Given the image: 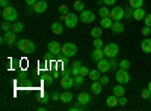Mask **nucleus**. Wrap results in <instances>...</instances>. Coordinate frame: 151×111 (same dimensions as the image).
I'll list each match as a JSON object with an SVG mask.
<instances>
[{
	"label": "nucleus",
	"instance_id": "1",
	"mask_svg": "<svg viewBox=\"0 0 151 111\" xmlns=\"http://www.w3.org/2000/svg\"><path fill=\"white\" fill-rule=\"evenodd\" d=\"M17 48L21 53H24V54H32L36 50L35 44L32 41H29V39H20V41H17Z\"/></svg>",
	"mask_w": 151,
	"mask_h": 111
},
{
	"label": "nucleus",
	"instance_id": "2",
	"mask_svg": "<svg viewBox=\"0 0 151 111\" xmlns=\"http://www.w3.org/2000/svg\"><path fill=\"white\" fill-rule=\"evenodd\" d=\"M2 18L5 21H9V23H14L17 21L18 18V12L14 6H6V8H2Z\"/></svg>",
	"mask_w": 151,
	"mask_h": 111
},
{
	"label": "nucleus",
	"instance_id": "3",
	"mask_svg": "<svg viewBox=\"0 0 151 111\" xmlns=\"http://www.w3.org/2000/svg\"><path fill=\"white\" fill-rule=\"evenodd\" d=\"M60 54L64 56V59L74 57L76 54H77V47H76V44H73V42H65L64 45H62V51H60Z\"/></svg>",
	"mask_w": 151,
	"mask_h": 111
},
{
	"label": "nucleus",
	"instance_id": "4",
	"mask_svg": "<svg viewBox=\"0 0 151 111\" xmlns=\"http://www.w3.org/2000/svg\"><path fill=\"white\" fill-rule=\"evenodd\" d=\"M62 20H64V24H65V27H68V29H74L76 26H77V23H79V17L76 15V14H73V12H68V14H65V15H62L60 17Z\"/></svg>",
	"mask_w": 151,
	"mask_h": 111
},
{
	"label": "nucleus",
	"instance_id": "5",
	"mask_svg": "<svg viewBox=\"0 0 151 111\" xmlns=\"http://www.w3.org/2000/svg\"><path fill=\"white\" fill-rule=\"evenodd\" d=\"M103 50H104V56H106L107 59H115V57L119 54V47H118V44H113V42L106 44V45L103 47Z\"/></svg>",
	"mask_w": 151,
	"mask_h": 111
},
{
	"label": "nucleus",
	"instance_id": "6",
	"mask_svg": "<svg viewBox=\"0 0 151 111\" xmlns=\"http://www.w3.org/2000/svg\"><path fill=\"white\" fill-rule=\"evenodd\" d=\"M115 80L119 83V84H127L130 83V74H129V69H116V74H115Z\"/></svg>",
	"mask_w": 151,
	"mask_h": 111
},
{
	"label": "nucleus",
	"instance_id": "7",
	"mask_svg": "<svg viewBox=\"0 0 151 111\" xmlns=\"http://www.w3.org/2000/svg\"><path fill=\"white\" fill-rule=\"evenodd\" d=\"M60 86H62V89H71L74 84V77L71 75L70 72H64V75L60 77Z\"/></svg>",
	"mask_w": 151,
	"mask_h": 111
},
{
	"label": "nucleus",
	"instance_id": "8",
	"mask_svg": "<svg viewBox=\"0 0 151 111\" xmlns=\"http://www.w3.org/2000/svg\"><path fill=\"white\" fill-rule=\"evenodd\" d=\"M124 12H125V9L121 8V6H112L109 17H110L113 21H121V20L124 18Z\"/></svg>",
	"mask_w": 151,
	"mask_h": 111
},
{
	"label": "nucleus",
	"instance_id": "9",
	"mask_svg": "<svg viewBox=\"0 0 151 111\" xmlns=\"http://www.w3.org/2000/svg\"><path fill=\"white\" fill-rule=\"evenodd\" d=\"M79 18H80V21H82L83 24H91V23H94L95 15H94V12H92V11L85 9V11H82V12H80Z\"/></svg>",
	"mask_w": 151,
	"mask_h": 111
},
{
	"label": "nucleus",
	"instance_id": "10",
	"mask_svg": "<svg viewBox=\"0 0 151 111\" xmlns=\"http://www.w3.org/2000/svg\"><path fill=\"white\" fill-rule=\"evenodd\" d=\"M97 69L101 72V74H107L110 71V62H109V59L104 57V59H101L100 62H97Z\"/></svg>",
	"mask_w": 151,
	"mask_h": 111
},
{
	"label": "nucleus",
	"instance_id": "11",
	"mask_svg": "<svg viewBox=\"0 0 151 111\" xmlns=\"http://www.w3.org/2000/svg\"><path fill=\"white\" fill-rule=\"evenodd\" d=\"M47 8H48V3L45 2V0H38V2L32 6L35 14H44V12L47 11Z\"/></svg>",
	"mask_w": 151,
	"mask_h": 111
},
{
	"label": "nucleus",
	"instance_id": "12",
	"mask_svg": "<svg viewBox=\"0 0 151 111\" xmlns=\"http://www.w3.org/2000/svg\"><path fill=\"white\" fill-rule=\"evenodd\" d=\"M47 48H48V53H50V54H60V51H62V45H60L58 41L48 42Z\"/></svg>",
	"mask_w": 151,
	"mask_h": 111
},
{
	"label": "nucleus",
	"instance_id": "13",
	"mask_svg": "<svg viewBox=\"0 0 151 111\" xmlns=\"http://www.w3.org/2000/svg\"><path fill=\"white\" fill-rule=\"evenodd\" d=\"M3 38H5V42L8 44V45H14V44H17V33L14 32V30H9V32H6L5 35H3Z\"/></svg>",
	"mask_w": 151,
	"mask_h": 111
},
{
	"label": "nucleus",
	"instance_id": "14",
	"mask_svg": "<svg viewBox=\"0 0 151 111\" xmlns=\"http://www.w3.org/2000/svg\"><path fill=\"white\" fill-rule=\"evenodd\" d=\"M106 105H107L109 108H115V107H118V105H119V98H118L116 95H110V96H107V98H106Z\"/></svg>",
	"mask_w": 151,
	"mask_h": 111
},
{
	"label": "nucleus",
	"instance_id": "15",
	"mask_svg": "<svg viewBox=\"0 0 151 111\" xmlns=\"http://www.w3.org/2000/svg\"><path fill=\"white\" fill-rule=\"evenodd\" d=\"M104 57L106 56H104V50H103V48H94V51L91 54V59L94 62H100V60L104 59Z\"/></svg>",
	"mask_w": 151,
	"mask_h": 111
},
{
	"label": "nucleus",
	"instance_id": "16",
	"mask_svg": "<svg viewBox=\"0 0 151 111\" xmlns=\"http://www.w3.org/2000/svg\"><path fill=\"white\" fill-rule=\"evenodd\" d=\"M92 101V98H91V93H86V92H82L77 98V102L82 104V105H88Z\"/></svg>",
	"mask_w": 151,
	"mask_h": 111
},
{
	"label": "nucleus",
	"instance_id": "17",
	"mask_svg": "<svg viewBox=\"0 0 151 111\" xmlns=\"http://www.w3.org/2000/svg\"><path fill=\"white\" fill-rule=\"evenodd\" d=\"M110 30H112V33H115V35H121L125 30V27H124V24L121 21H113Z\"/></svg>",
	"mask_w": 151,
	"mask_h": 111
},
{
	"label": "nucleus",
	"instance_id": "18",
	"mask_svg": "<svg viewBox=\"0 0 151 111\" xmlns=\"http://www.w3.org/2000/svg\"><path fill=\"white\" fill-rule=\"evenodd\" d=\"M147 15V12L144 8H137V9H133V20L136 21H142Z\"/></svg>",
	"mask_w": 151,
	"mask_h": 111
},
{
	"label": "nucleus",
	"instance_id": "19",
	"mask_svg": "<svg viewBox=\"0 0 151 111\" xmlns=\"http://www.w3.org/2000/svg\"><path fill=\"white\" fill-rule=\"evenodd\" d=\"M73 99H74V96H73V93H71L70 90L65 89L64 92L60 93V102H62V104H70Z\"/></svg>",
	"mask_w": 151,
	"mask_h": 111
},
{
	"label": "nucleus",
	"instance_id": "20",
	"mask_svg": "<svg viewBox=\"0 0 151 111\" xmlns=\"http://www.w3.org/2000/svg\"><path fill=\"white\" fill-rule=\"evenodd\" d=\"M103 90V84L100 83V81H92V86H91V92L94 95H100Z\"/></svg>",
	"mask_w": 151,
	"mask_h": 111
},
{
	"label": "nucleus",
	"instance_id": "21",
	"mask_svg": "<svg viewBox=\"0 0 151 111\" xmlns=\"http://www.w3.org/2000/svg\"><path fill=\"white\" fill-rule=\"evenodd\" d=\"M141 48H142V51L144 53H151V38H147L142 41V44H141Z\"/></svg>",
	"mask_w": 151,
	"mask_h": 111
},
{
	"label": "nucleus",
	"instance_id": "22",
	"mask_svg": "<svg viewBox=\"0 0 151 111\" xmlns=\"http://www.w3.org/2000/svg\"><path fill=\"white\" fill-rule=\"evenodd\" d=\"M112 24H113V20L110 17H104V18L100 20V26H101L103 29H110Z\"/></svg>",
	"mask_w": 151,
	"mask_h": 111
},
{
	"label": "nucleus",
	"instance_id": "23",
	"mask_svg": "<svg viewBox=\"0 0 151 111\" xmlns=\"http://www.w3.org/2000/svg\"><path fill=\"white\" fill-rule=\"evenodd\" d=\"M113 95H116L118 98H119V96H124V95H125L124 84H119V83H118V84L115 86V87H113Z\"/></svg>",
	"mask_w": 151,
	"mask_h": 111
},
{
	"label": "nucleus",
	"instance_id": "24",
	"mask_svg": "<svg viewBox=\"0 0 151 111\" xmlns=\"http://www.w3.org/2000/svg\"><path fill=\"white\" fill-rule=\"evenodd\" d=\"M88 78H89L91 81H100V78H101V72H100L98 69H94V71L89 72Z\"/></svg>",
	"mask_w": 151,
	"mask_h": 111
},
{
	"label": "nucleus",
	"instance_id": "25",
	"mask_svg": "<svg viewBox=\"0 0 151 111\" xmlns=\"http://www.w3.org/2000/svg\"><path fill=\"white\" fill-rule=\"evenodd\" d=\"M11 30H14L15 33H20V32H23V30H24V24H23V23H20V21H14V23H12Z\"/></svg>",
	"mask_w": 151,
	"mask_h": 111
},
{
	"label": "nucleus",
	"instance_id": "26",
	"mask_svg": "<svg viewBox=\"0 0 151 111\" xmlns=\"http://www.w3.org/2000/svg\"><path fill=\"white\" fill-rule=\"evenodd\" d=\"M52 32L55 35H60L62 32H64V26H62L60 23H53L52 24Z\"/></svg>",
	"mask_w": 151,
	"mask_h": 111
},
{
	"label": "nucleus",
	"instance_id": "27",
	"mask_svg": "<svg viewBox=\"0 0 151 111\" xmlns=\"http://www.w3.org/2000/svg\"><path fill=\"white\" fill-rule=\"evenodd\" d=\"M101 35H103V27L101 26L91 29V36H92V38H101Z\"/></svg>",
	"mask_w": 151,
	"mask_h": 111
},
{
	"label": "nucleus",
	"instance_id": "28",
	"mask_svg": "<svg viewBox=\"0 0 151 111\" xmlns=\"http://www.w3.org/2000/svg\"><path fill=\"white\" fill-rule=\"evenodd\" d=\"M129 6L132 9H137V8H144V0H130Z\"/></svg>",
	"mask_w": 151,
	"mask_h": 111
},
{
	"label": "nucleus",
	"instance_id": "29",
	"mask_svg": "<svg viewBox=\"0 0 151 111\" xmlns=\"http://www.w3.org/2000/svg\"><path fill=\"white\" fill-rule=\"evenodd\" d=\"M109 14H110V9H109V6H101L98 9V15L101 17V18H104V17H109Z\"/></svg>",
	"mask_w": 151,
	"mask_h": 111
},
{
	"label": "nucleus",
	"instance_id": "30",
	"mask_svg": "<svg viewBox=\"0 0 151 111\" xmlns=\"http://www.w3.org/2000/svg\"><path fill=\"white\" fill-rule=\"evenodd\" d=\"M58 12H59L60 15H65V14H68V12H70V6H68L67 3H62V5L58 8Z\"/></svg>",
	"mask_w": 151,
	"mask_h": 111
},
{
	"label": "nucleus",
	"instance_id": "31",
	"mask_svg": "<svg viewBox=\"0 0 151 111\" xmlns=\"http://www.w3.org/2000/svg\"><path fill=\"white\" fill-rule=\"evenodd\" d=\"M73 6H74V9L77 11V12H82V11H85V3L82 2V0H76Z\"/></svg>",
	"mask_w": 151,
	"mask_h": 111
},
{
	"label": "nucleus",
	"instance_id": "32",
	"mask_svg": "<svg viewBox=\"0 0 151 111\" xmlns=\"http://www.w3.org/2000/svg\"><path fill=\"white\" fill-rule=\"evenodd\" d=\"M11 27H12V23H9V21H5V20H3V23H2V30L6 33V32H9V30H11Z\"/></svg>",
	"mask_w": 151,
	"mask_h": 111
},
{
	"label": "nucleus",
	"instance_id": "33",
	"mask_svg": "<svg viewBox=\"0 0 151 111\" xmlns=\"http://www.w3.org/2000/svg\"><path fill=\"white\" fill-rule=\"evenodd\" d=\"M104 44H103V39L101 38H94V48H103Z\"/></svg>",
	"mask_w": 151,
	"mask_h": 111
},
{
	"label": "nucleus",
	"instance_id": "34",
	"mask_svg": "<svg viewBox=\"0 0 151 111\" xmlns=\"http://www.w3.org/2000/svg\"><path fill=\"white\" fill-rule=\"evenodd\" d=\"M83 83H85V77H83V75L74 77V84H76V86H82Z\"/></svg>",
	"mask_w": 151,
	"mask_h": 111
},
{
	"label": "nucleus",
	"instance_id": "35",
	"mask_svg": "<svg viewBox=\"0 0 151 111\" xmlns=\"http://www.w3.org/2000/svg\"><path fill=\"white\" fill-rule=\"evenodd\" d=\"M141 96H142V99H150V98H151V90H150L148 87L144 89L142 93H141Z\"/></svg>",
	"mask_w": 151,
	"mask_h": 111
},
{
	"label": "nucleus",
	"instance_id": "36",
	"mask_svg": "<svg viewBox=\"0 0 151 111\" xmlns=\"http://www.w3.org/2000/svg\"><path fill=\"white\" fill-rule=\"evenodd\" d=\"M119 68H122V69H129V68H130V62H129L127 59H122V60L119 62Z\"/></svg>",
	"mask_w": 151,
	"mask_h": 111
},
{
	"label": "nucleus",
	"instance_id": "37",
	"mask_svg": "<svg viewBox=\"0 0 151 111\" xmlns=\"http://www.w3.org/2000/svg\"><path fill=\"white\" fill-rule=\"evenodd\" d=\"M70 74H71L73 77H77V75H80V68H77V66H71Z\"/></svg>",
	"mask_w": 151,
	"mask_h": 111
},
{
	"label": "nucleus",
	"instance_id": "38",
	"mask_svg": "<svg viewBox=\"0 0 151 111\" xmlns=\"http://www.w3.org/2000/svg\"><path fill=\"white\" fill-rule=\"evenodd\" d=\"M44 83H45L47 86H52V84H53V77L50 75V74H45V75H44Z\"/></svg>",
	"mask_w": 151,
	"mask_h": 111
},
{
	"label": "nucleus",
	"instance_id": "39",
	"mask_svg": "<svg viewBox=\"0 0 151 111\" xmlns=\"http://www.w3.org/2000/svg\"><path fill=\"white\" fill-rule=\"evenodd\" d=\"M48 99H50V96H48L47 93H42V95L40 96V99H38V102H41V104H47V102H48Z\"/></svg>",
	"mask_w": 151,
	"mask_h": 111
},
{
	"label": "nucleus",
	"instance_id": "40",
	"mask_svg": "<svg viewBox=\"0 0 151 111\" xmlns=\"http://www.w3.org/2000/svg\"><path fill=\"white\" fill-rule=\"evenodd\" d=\"M124 18H125V20H130V18H133V9H132V8L125 9V12H124Z\"/></svg>",
	"mask_w": 151,
	"mask_h": 111
},
{
	"label": "nucleus",
	"instance_id": "41",
	"mask_svg": "<svg viewBox=\"0 0 151 111\" xmlns=\"http://www.w3.org/2000/svg\"><path fill=\"white\" fill-rule=\"evenodd\" d=\"M109 62H110V71H116L118 66H119V63H116L115 59H109Z\"/></svg>",
	"mask_w": 151,
	"mask_h": 111
},
{
	"label": "nucleus",
	"instance_id": "42",
	"mask_svg": "<svg viewBox=\"0 0 151 111\" xmlns=\"http://www.w3.org/2000/svg\"><path fill=\"white\" fill-rule=\"evenodd\" d=\"M109 81H110V78L106 75V74H104V75H101V78H100V83H101L103 86H107V84H109Z\"/></svg>",
	"mask_w": 151,
	"mask_h": 111
},
{
	"label": "nucleus",
	"instance_id": "43",
	"mask_svg": "<svg viewBox=\"0 0 151 111\" xmlns=\"http://www.w3.org/2000/svg\"><path fill=\"white\" fill-rule=\"evenodd\" d=\"M70 111H80V110H83V105L82 104H77V105H70V108H68Z\"/></svg>",
	"mask_w": 151,
	"mask_h": 111
},
{
	"label": "nucleus",
	"instance_id": "44",
	"mask_svg": "<svg viewBox=\"0 0 151 111\" xmlns=\"http://www.w3.org/2000/svg\"><path fill=\"white\" fill-rule=\"evenodd\" d=\"M89 72H91V71L88 69L86 66H82V68H80V75H83V77H88V75H89Z\"/></svg>",
	"mask_w": 151,
	"mask_h": 111
},
{
	"label": "nucleus",
	"instance_id": "45",
	"mask_svg": "<svg viewBox=\"0 0 151 111\" xmlns=\"http://www.w3.org/2000/svg\"><path fill=\"white\" fill-rule=\"evenodd\" d=\"M150 33H151V27L150 26H145L142 29V36H145V38H147V36H150Z\"/></svg>",
	"mask_w": 151,
	"mask_h": 111
},
{
	"label": "nucleus",
	"instance_id": "46",
	"mask_svg": "<svg viewBox=\"0 0 151 111\" xmlns=\"http://www.w3.org/2000/svg\"><path fill=\"white\" fill-rule=\"evenodd\" d=\"M144 23H145V26H150V27H151V14H147V15H145Z\"/></svg>",
	"mask_w": 151,
	"mask_h": 111
},
{
	"label": "nucleus",
	"instance_id": "47",
	"mask_svg": "<svg viewBox=\"0 0 151 111\" xmlns=\"http://www.w3.org/2000/svg\"><path fill=\"white\" fill-rule=\"evenodd\" d=\"M103 5H106V6H115L116 0H103Z\"/></svg>",
	"mask_w": 151,
	"mask_h": 111
},
{
	"label": "nucleus",
	"instance_id": "48",
	"mask_svg": "<svg viewBox=\"0 0 151 111\" xmlns=\"http://www.w3.org/2000/svg\"><path fill=\"white\" fill-rule=\"evenodd\" d=\"M52 99H53L55 102L60 101V93H58V92H53V93H52Z\"/></svg>",
	"mask_w": 151,
	"mask_h": 111
},
{
	"label": "nucleus",
	"instance_id": "49",
	"mask_svg": "<svg viewBox=\"0 0 151 111\" xmlns=\"http://www.w3.org/2000/svg\"><path fill=\"white\" fill-rule=\"evenodd\" d=\"M127 101H129V99L125 98V95H124V96H119V105H121V107L127 105Z\"/></svg>",
	"mask_w": 151,
	"mask_h": 111
},
{
	"label": "nucleus",
	"instance_id": "50",
	"mask_svg": "<svg viewBox=\"0 0 151 111\" xmlns=\"http://www.w3.org/2000/svg\"><path fill=\"white\" fill-rule=\"evenodd\" d=\"M0 6H2V8L9 6V0H0Z\"/></svg>",
	"mask_w": 151,
	"mask_h": 111
},
{
	"label": "nucleus",
	"instance_id": "51",
	"mask_svg": "<svg viewBox=\"0 0 151 111\" xmlns=\"http://www.w3.org/2000/svg\"><path fill=\"white\" fill-rule=\"evenodd\" d=\"M36 2H38V0H26V5H29V6H33Z\"/></svg>",
	"mask_w": 151,
	"mask_h": 111
},
{
	"label": "nucleus",
	"instance_id": "52",
	"mask_svg": "<svg viewBox=\"0 0 151 111\" xmlns=\"http://www.w3.org/2000/svg\"><path fill=\"white\" fill-rule=\"evenodd\" d=\"M47 110V107H40V108H38V111H45Z\"/></svg>",
	"mask_w": 151,
	"mask_h": 111
},
{
	"label": "nucleus",
	"instance_id": "53",
	"mask_svg": "<svg viewBox=\"0 0 151 111\" xmlns=\"http://www.w3.org/2000/svg\"><path fill=\"white\" fill-rule=\"evenodd\" d=\"M148 89H150V90H151V81H150V83H148Z\"/></svg>",
	"mask_w": 151,
	"mask_h": 111
},
{
	"label": "nucleus",
	"instance_id": "54",
	"mask_svg": "<svg viewBox=\"0 0 151 111\" xmlns=\"http://www.w3.org/2000/svg\"><path fill=\"white\" fill-rule=\"evenodd\" d=\"M148 101H150V102H151V98H150V99H148Z\"/></svg>",
	"mask_w": 151,
	"mask_h": 111
}]
</instances>
